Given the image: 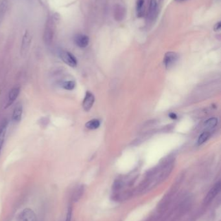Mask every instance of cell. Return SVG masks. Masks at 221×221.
Returning a JSON list of instances; mask_svg holds the SVG:
<instances>
[{
  "label": "cell",
  "instance_id": "obj_1",
  "mask_svg": "<svg viewBox=\"0 0 221 221\" xmlns=\"http://www.w3.org/2000/svg\"><path fill=\"white\" fill-rule=\"evenodd\" d=\"M57 20H59L57 16L53 15L50 17L46 21L45 25V29L44 32V41L47 45L51 44L54 38L55 30H56V25Z\"/></svg>",
  "mask_w": 221,
  "mask_h": 221
},
{
  "label": "cell",
  "instance_id": "obj_2",
  "mask_svg": "<svg viewBox=\"0 0 221 221\" xmlns=\"http://www.w3.org/2000/svg\"><path fill=\"white\" fill-rule=\"evenodd\" d=\"M59 56L60 59L66 64H67V65L72 67H75L77 65L76 58L75 57L74 55H73L69 52L64 50H61L59 52Z\"/></svg>",
  "mask_w": 221,
  "mask_h": 221
},
{
  "label": "cell",
  "instance_id": "obj_3",
  "mask_svg": "<svg viewBox=\"0 0 221 221\" xmlns=\"http://www.w3.org/2000/svg\"><path fill=\"white\" fill-rule=\"evenodd\" d=\"M32 41V36L30 35V32L28 30H25L24 33L22 41H21V45L20 48V53L21 55H25L28 52L30 44Z\"/></svg>",
  "mask_w": 221,
  "mask_h": 221
},
{
  "label": "cell",
  "instance_id": "obj_4",
  "mask_svg": "<svg viewBox=\"0 0 221 221\" xmlns=\"http://www.w3.org/2000/svg\"><path fill=\"white\" fill-rule=\"evenodd\" d=\"M178 59V55L174 52H168L165 54L164 59V65L167 69H170L176 63Z\"/></svg>",
  "mask_w": 221,
  "mask_h": 221
},
{
  "label": "cell",
  "instance_id": "obj_5",
  "mask_svg": "<svg viewBox=\"0 0 221 221\" xmlns=\"http://www.w3.org/2000/svg\"><path fill=\"white\" fill-rule=\"evenodd\" d=\"M95 102L94 95L90 93V91H87L86 93L85 97L82 102V107L85 111H89L93 106Z\"/></svg>",
  "mask_w": 221,
  "mask_h": 221
},
{
  "label": "cell",
  "instance_id": "obj_6",
  "mask_svg": "<svg viewBox=\"0 0 221 221\" xmlns=\"http://www.w3.org/2000/svg\"><path fill=\"white\" fill-rule=\"evenodd\" d=\"M18 221H36V215L31 209L26 208L21 213Z\"/></svg>",
  "mask_w": 221,
  "mask_h": 221
},
{
  "label": "cell",
  "instance_id": "obj_7",
  "mask_svg": "<svg viewBox=\"0 0 221 221\" xmlns=\"http://www.w3.org/2000/svg\"><path fill=\"white\" fill-rule=\"evenodd\" d=\"M89 37L82 34H78L74 37V42L76 46L80 48L86 47L89 44Z\"/></svg>",
  "mask_w": 221,
  "mask_h": 221
},
{
  "label": "cell",
  "instance_id": "obj_8",
  "mask_svg": "<svg viewBox=\"0 0 221 221\" xmlns=\"http://www.w3.org/2000/svg\"><path fill=\"white\" fill-rule=\"evenodd\" d=\"M220 190V181H219L217 183H216L213 187L211 188L209 193H208V195L205 197L204 202L205 204H208L213 200V199L215 197V196L219 193Z\"/></svg>",
  "mask_w": 221,
  "mask_h": 221
},
{
  "label": "cell",
  "instance_id": "obj_9",
  "mask_svg": "<svg viewBox=\"0 0 221 221\" xmlns=\"http://www.w3.org/2000/svg\"><path fill=\"white\" fill-rule=\"evenodd\" d=\"M23 113V106L22 104L19 103L14 107V111L12 116V119L14 122H20L22 117Z\"/></svg>",
  "mask_w": 221,
  "mask_h": 221
},
{
  "label": "cell",
  "instance_id": "obj_10",
  "mask_svg": "<svg viewBox=\"0 0 221 221\" xmlns=\"http://www.w3.org/2000/svg\"><path fill=\"white\" fill-rule=\"evenodd\" d=\"M126 14L125 8L120 5H116L113 11V16L116 21H121Z\"/></svg>",
  "mask_w": 221,
  "mask_h": 221
},
{
  "label": "cell",
  "instance_id": "obj_11",
  "mask_svg": "<svg viewBox=\"0 0 221 221\" xmlns=\"http://www.w3.org/2000/svg\"><path fill=\"white\" fill-rule=\"evenodd\" d=\"M7 127H8V121L6 120H4V122H3L1 125H0V153H1L3 146H4V144Z\"/></svg>",
  "mask_w": 221,
  "mask_h": 221
},
{
  "label": "cell",
  "instance_id": "obj_12",
  "mask_svg": "<svg viewBox=\"0 0 221 221\" xmlns=\"http://www.w3.org/2000/svg\"><path fill=\"white\" fill-rule=\"evenodd\" d=\"M20 93V87H15L12 89L9 92L8 94V106H11V104H13L14 101L16 100L18 96H19Z\"/></svg>",
  "mask_w": 221,
  "mask_h": 221
},
{
  "label": "cell",
  "instance_id": "obj_13",
  "mask_svg": "<svg viewBox=\"0 0 221 221\" xmlns=\"http://www.w3.org/2000/svg\"><path fill=\"white\" fill-rule=\"evenodd\" d=\"M158 3L157 0H150L149 8L148 12V18L149 20H152L156 16L157 12Z\"/></svg>",
  "mask_w": 221,
  "mask_h": 221
},
{
  "label": "cell",
  "instance_id": "obj_14",
  "mask_svg": "<svg viewBox=\"0 0 221 221\" xmlns=\"http://www.w3.org/2000/svg\"><path fill=\"white\" fill-rule=\"evenodd\" d=\"M144 4L145 0H137L136 1V15L138 18H141L144 14Z\"/></svg>",
  "mask_w": 221,
  "mask_h": 221
},
{
  "label": "cell",
  "instance_id": "obj_15",
  "mask_svg": "<svg viewBox=\"0 0 221 221\" xmlns=\"http://www.w3.org/2000/svg\"><path fill=\"white\" fill-rule=\"evenodd\" d=\"M101 125V122L97 119H93L91 120L88 121L86 124H85V126L86 128H88V130H96L98 127L100 126Z\"/></svg>",
  "mask_w": 221,
  "mask_h": 221
},
{
  "label": "cell",
  "instance_id": "obj_16",
  "mask_svg": "<svg viewBox=\"0 0 221 221\" xmlns=\"http://www.w3.org/2000/svg\"><path fill=\"white\" fill-rule=\"evenodd\" d=\"M8 8V1L7 0H3L0 3V22L5 16V14Z\"/></svg>",
  "mask_w": 221,
  "mask_h": 221
},
{
  "label": "cell",
  "instance_id": "obj_17",
  "mask_svg": "<svg viewBox=\"0 0 221 221\" xmlns=\"http://www.w3.org/2000/svg\"><path fill=\"white\" fill-rule=\"evenodd\" d=\"M61 86L64 89L66 90H68V91H72L73 89H74L75 86H76V83L75 81L73 80H69V81H65L63 82L61 84Z\"/></svg>",
  "mask_w": 221,
  "mask_h": 221
},
{
  "label": "cell",
  "instance_id": "obj_18",
  "mask_svg": "<svg viewBox=\"0 0 221 221\" xmlns=\"http://www.w3.org/2000/svg\"><path fill=\"white\" fill-rule=\"evenodd\" d=\"M218 124V119L217 118H211L205 121V125L208 128H213L216 126Z\"/></svg>",
  "mask_w": 221,
  "mask_h": 221
},
{
  "label": "cell",
  "instance_id": "obj_19",
  "mask_svg": "<svg viewBox=\"0 0 221 221\" xmlns=\"http://www.w3.org/2000/svg\"><path fill=\"white\" fill-rule=\"evenodd\" d=\"M209 137H210V133H209L208 132H204L203 133H202L200 135V137H199L198 140V145H202V144H204L205 142H206Z\"/></svg>",
  "mask_w": 221,
  "mask_h": 221
},
{
  "label": "cell",
  "instance_id": "obj_20",
  "mask_svg": "<svg viewBox=\"0 0 221 221\" xmlns=\"http://www.w3.org/2000/svg\"><path fill=\"white\" fill-rule=\"evenodd\" d=\"M220 28H221V22L220 21H219V22L215 25L214 30L215 31H219V30H220Z\"/></svg>",
  "mask_w": 221,
  "mask_h": 221
},
{
  "label": "cell",
  "instance_id": "obj_21",
  "mask_svg": "<svg viewBox=\"0 0 221 221\" xmlns=\"http://www.w3.org/2000/svg\"><path fill=\"white\" fill-rule=\"evenodd\" d=\"M72 219V210H68V212L67 213V216H66V221H71Z\"/></svg>",
  "mask_w": 221,
  "mask_h": 221
},
{
  "label": "cell",
  "instance_id": "obj_22",
  "mask_svg": "<svg viewBox=\"0 0 221 221\" xmlns=\"http://www.w3.org/2000/svg\"><path fill=\"white\" fill-rule=\"evenodd\" d=\"M169 117H170L171 118L173 119V120H175V119H176V118H177L176 115V114H174V113H170V114L169 115Z\"/></svg>",
  "mask_w": 221,
  "mask_h": 221
},
{
  "label": "cell",
  "instance_id": "obj_23",
  "mask_svg": "<svg viewBox=\"0 0 221 221\" xmlns=\"http://www.w3.org/2000/svg\"><path fill=\"white\" fill-rule=\"evenodd\" d=\"M175 1H185V0H175Z\"/></svg>",
  "mask_w": 221,
  "mask_h": 221
}]
</instances>
